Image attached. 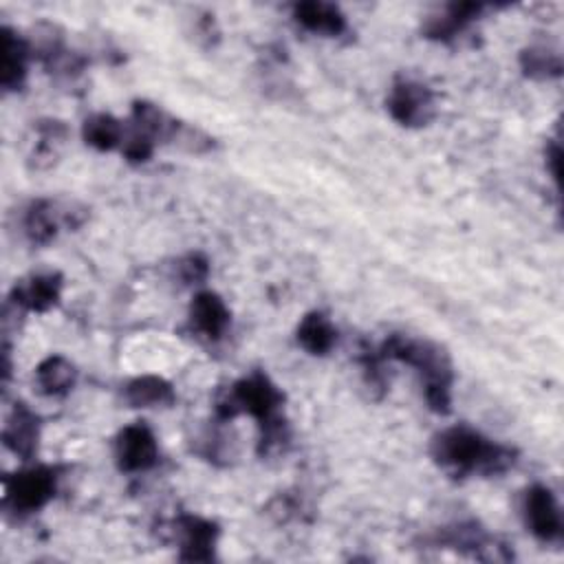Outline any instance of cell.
Masks as SVG:
<instances>
[{"instance_id":"cell-24","label":"cell","mask_w":564,"mask_h":564,"mask_svg":"<svg viewBox=\"0 0 564 564\" xmlns=\"http://www.w3.org/2000/svg\"><path fill=\"white\" fill-rule=\"evenodd\" d=\"M560 156H562V150H560V143L557 141H551L549 148H546V167L551 170V176L553 181L560 185Z\"/></svg>"},{"instance_id":"cell-13","label":"cell","mask_w":564,"mask_h":564,"mask_svg":"<svg viewBox=\"0 0 564 564\" xmlns=\"http://www.w3.org/2000/svg\"><path fill=\"white\" fill-rule=\"evenodd\" d=\"M2 59H0V84L7 93L20 90L26 73H29V59L33 57L29 40L13 31L11 26H2Z\"/></svg>"},{"instance_id":"cell-18","label":"cell","mask_w":564,"mask_h":564,"mask_svg":"<svg viewBox=\"0 0 564 564\" xmlns=\"http://www.w3.org/2000/svg\"><path fill=\"white\" fill-rule=\"evenodd\" d=\"M77 370L64 355H48L35 368V386L44 397H64L73 390Z\"/></svg>"},{"instance_id":"cell-23","label":"cell","mask_w":564,"mask_h":564,"mask_svg":"<svg viewBox=\"0 0 564 564\" xmlns=\"http://www.w3.org/2000/svg\"><path fill=\"white\" fill-rule=\"evenodd\" d=\"M176 271L183 284H203L209 275V260L200 251H192L176 262Z\"/></svg>"},{"instance_id":"cell-4","label":"cell","mask_w":564,"mask_h":564,"mask_svg":"<svg viewBox=\"0 0 564 564\" xmlns=\"http://www.w3.org/2000/svg\"><path fill=\"white\" fill-rule=\"evenodd\" d=\"M57 491V471L48 465L26 467L4 478L2 505L15 518H26L46 507Z\"/></svg>"},{"instance_id":"cell-11","label":"cell","mask_w":564,"mask_h":564,"mask_svg":"<svg viewBox=\"0 0 564 564\" xmlns=\"http://www.w3.org/2000/svg\"><path fill=\"white\" fill-rule=\"evenodd\" d=\"M37 441H40V416L26 403L22 401L15 403L7 414V421L2 427L4 447L18 458L29 460L37 452Z\"/></svg>"},{"instance_id":"cell-6","label":"cell","mask_w":564,"mask_h":564,"mask_svg":"<svg viewBox=\"0 0 564 564\" xmlns=\"http://www.w3.org/2000/svg\"><path fill=\"white\" fill-rule=\"evenodd\" d=\"M86 220V209H75L70 205L62 207L51 198H37L26 207L24 234L33 245H48L59 227L75 229Z\"/></svg>"},{"instance_id":"cell-5","label":"cell","mask_w":564,"mask_h":564,"mask_svg":"<svg viewBox=\"0 0 564 564\" xmlns=\"http://www.w3.org/2000/svg\"><path fill=\"white\" fill-rule=\"evenodd\" d=\"M386 108L390 117L405 128L425 126L436 112L434 93L425 84L410 77L394 79L386 99Z\"/></svg>"},{"instance_id":"cell-19","label":"cell","mask_w":564,"mask_h":564,"mask_svg":"<svg viewBox=\"0 0 564 564\" xmlns=\"http://www.w3.org/2000/svg\"><path fill=\"white\" fill-rule=\"evenodd\" d=\"M295 339L297 344L311 352V355H328L337 341V330L333 326V322L319 313V311H311L306 313L295 330Z\"/></svg>"},{"instance_id":"cell-10","label":"cell","mask_w":564,"mask_h":564,"mask_svg":"<svg viewBox=\"0 0 564 564\" xmlns=\"http://www.w3.org/2000/svg\"><path fill=\"white\" fill-rule=\"evenodd\" d=\"M64 278L59 271H37L18 280L7 297L22 313H46L62 297Z\"/></svg>"},{"instance_id":"cell-1","label":"cell","mask_w":564,"mask_h":564,"mask_svg":"<svg viewBox=\"0 0 564 564\" xmlns=\"http://www.w3.org/2000/svg\"><path fill=\"white\" fill-rule=\"evenodd\" d=\"M434 463L454 478L498 476L513 467L516 449L496 443L467 425L441 430L430 445Z\"/></svg>"},{"instance_id":"cell-15","label":"cell","mask_w":564,"mask_h":564,"mask_svg":"<svg viewBox=\"0 0 564 564\" xmlns=\"http://www.w3.org/2000/svg\"><path fill=\"white\" fill-rule=\"evenodd\" d=\"M485 4L480 2H452L441 13L432 15L423 24V35L438 42H449L463 33L480 13Z\"/></svg>"},{"instance_id":"cell-9","label":"cell","mask_w":564,"mask_h":564,"mask_svg":"<svg viewBox=\"0 0 564 564\" xmlns=\"http://www.w3.org/2000/svg\"><path fill=\"white\" fill-rule=\"evenodd\" d=\"M159 445L154 432L145 423L126 425L115 438V460L126 474H139L156 465Z\"/></svg>"},{"instance_id":"cell-16","label":"cell","mask_w":564,"mask_h":564,"mask_svg":"<svg viewBox=\"0 0 564 564\" xmlns=\"http://www.w3.org/2000/svg\"><path fill=\"white\" fill-rule=\"evenodd\" d=\"M123 401L130 408H170L176 401L174 388L170 381L156 375H141L130 379L123 386Z\"/></svg>"},{"instance_id":"cell-12","label":"cell","mask_w":564,"mask_h":564,"mask_svg":"<svg viewBox=\"0 0 564 564\" xmlns=\"http://www.w3.org/2000/svg\"><path fill=\"white\" fill-rule=\"evenodd\" d=\"M231 322L225 300L214 291H198L189 304V326L209 341H218Z\"/></svg>"},{"instance_id":"cell-2","label":"cell","mask_w":564,"mask_h":564,"mask_svg":"<svg viewBox=\"0 0 564 564\" xmlns=\"http://www.w3.org/2000/svg\"><path fill=\"white\" fill-rule=\"evenodd\" d=\"M383 361H403L423 379L425 403L436 414H449L452 410V383L454 368L449 355L430 339H416L403 333H392L379 348Z\"/></svg>"},{"instance_id":"cell-21","label":"cell","mask_w":564,"mask_h":564,"mask_svg":"<svg viewBox=\"0 0 564 564\" xmlns=\"http://www.w3.org/2000/svg\"><path fill=\"white\" fill-rule=\"evenodd\" d=\"M520 68L531 79L560 77L562 75V57H560V53H555L542 44L527 46L520 53Z\"/></svg>"},{"instance_id":"cell-7","label":"cell","mask_w":564,"mask_h":564,"mask_svg":"<svg viewBox=\"0 0 564 564\" xmlns=\"http://www.w3.org/2000/svg\"><path fill=\"white\" fill-rule=\"evenodd\" d=\"M170 531L178 544L181 562H212L216 557V542L220 535L216 522L194 513H181L172 520Z\"/></svg>"},{"instance_id":"cell-20","label":"cell","mask_w":564,"mask_h":564,"mask_svg":"<svg viewBox=\"0 0 564 564\" xmlns=\"http://www.w3.org/2000/svg\"><path fill=\"white\" fill-rule=\"evenodd\" d=\"M123 134H126V126L108 112H95V115L86 117V121L82 126V137L86 141V145L101 150V152L119 148L123 143Z\"/></svg>"},{"instance_id":"cell-8","label":"cell","mask_w":564,"mask_h":564,"mask_svg":"<svg viewBox=\"0 0 564 564\" xmlns=\"http://www.w3.org/2000/svg\"><path fill=\"white\" fill-rule=\"evenodd\" d=\"M524 522L529 531L544 544H557L564 533L562 511L555 494L544 485H531L524 491Z\"/></svg>"},{"instance_id":"cell-22","label":"cell","mask_w":564,"mask_h":564,"mask_svg":"<svg viewBox=\"0 0 564 564\" xmlns=\"http://www.w3.org/2000/svg\"><path fill=\"white\" fill-rule=\"evenodd\" d=\"M154 143L156 141L150 134L130 126V128H126L121 152L130 163H145L154 152Z\"/></svg>"},{"instance_id":"cell-3","label":"cell","mask_w":564,"mask_h":564,"mask_svg":"<svg viewBox=\"0 0 564 564\" xmlns=\"http://www.w3.org/2000/svg\"><path fill=\"white\" fill-rule=\"evenodd\" d=\"M282 403L284 394L280 388L264 372H251L218 394L214 414L218 423H229L238 414H249L258 421V425H262L275 416H282Z\"/></svg>"},{"instance_id":"cell-14","label":"cell","mask_w":564,"mask_h":564,"mask_svg":"<svg viewBox=\"0 0 564 564\" xmlns=\"http://www.w3.org/2000/svg\"><path fill=\"white\" fill-rule=\"evenodd\" d=\"M293 20L302 29L324 37H337L348 29L346 15L339 11V7L322 0H304L293 4Z\"/></svg>"},{"instance_id":"cell-17","label":"cell","mask_w":564,"mask_h":564,"mask_svg":"<svg viewBox=\"0 0 564 564\" xmlns=\"http://www.w3.org/2000/svg\"><path fill=\"white\" fill-rule=\"evenodd\" d=\"M68 139V128L59 119L35 121V143L31 150V165L35 170H46L57 163Z\"/></svg>"}]
</instances>
